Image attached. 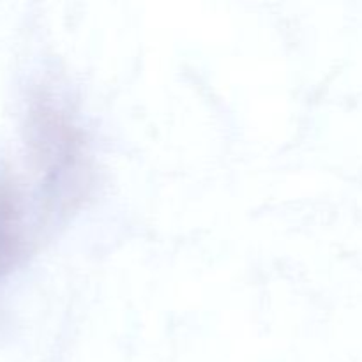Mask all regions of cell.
Returning a JSON list of instances; mask_svg holds the SVG:
<instances>
[{
  "mask_svg": "<svg viewBox=\"0 0 362 362\" xmlns=\"http://www.w3.org/2000/svg\"><path fill=\"white\" fill-rule=\"evenodd\" d=\"M25 250L21 197L14 182L0 179V279L20 262Z\"/></svg>",
  "mask_w": 362,
  "mask_h": 362,
  "instance_id": "cell-2",
  "label": "cell"
},
{
  "mask_svg": "<svg viewBox=\"0 0 362 362\" xmlns=\"http://www.w3.org/2000/svg\"><path fill=\"white\" fill-rule=\"evenodd\" d=\"M30 144L46 179L52 184L69 175L80 158V140L76 131L53 106L39 103L30 113Z\"/></svg>",
  "mask_w": 362,
  "mask_h": 362,
  "instance_id": "cell-1",
  "label": "cell"
}]
</instances>
